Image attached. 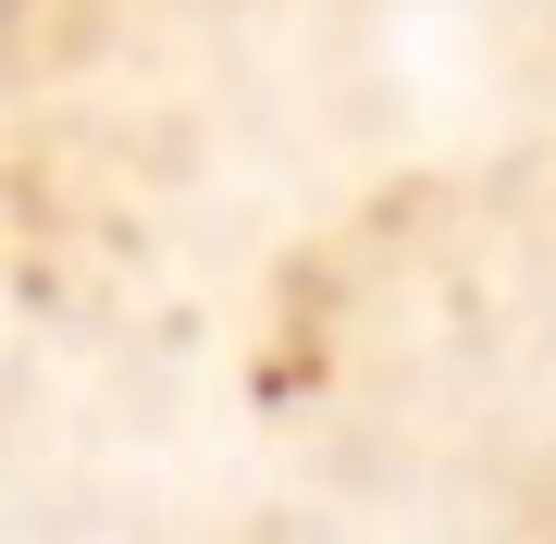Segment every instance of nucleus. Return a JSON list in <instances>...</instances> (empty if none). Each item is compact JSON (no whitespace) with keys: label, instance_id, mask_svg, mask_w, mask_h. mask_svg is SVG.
<instances>
[]
</instances>
